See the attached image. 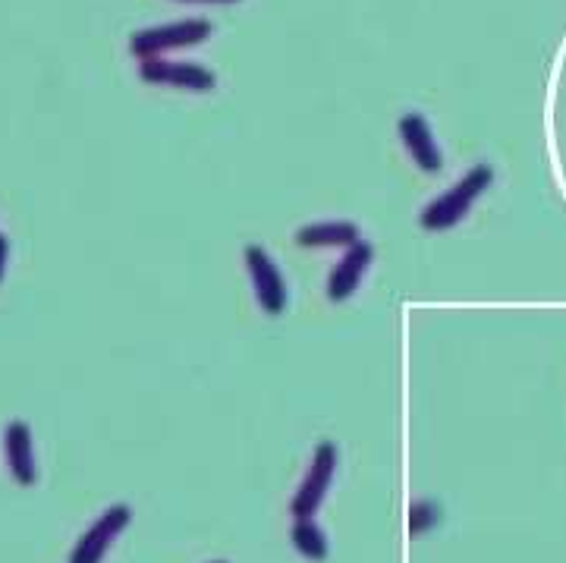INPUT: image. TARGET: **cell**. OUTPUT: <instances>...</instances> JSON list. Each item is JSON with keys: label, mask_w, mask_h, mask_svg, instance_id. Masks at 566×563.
<instances>
[{"label": "cell", "mask_w": 566, "mask_h": 563, "mask_svg": "<svg viewBox=\"0 0 566 563\" xmlns=\"http://www.w3.org/2000/svg\"><path fill=\"white\" fill-rule=\"evenodd\" d=\"M211 35V22L208 20H180L167 22V25H155V29H142L129 41V51L139 58V61H158L164 51H174V48H189V44H199Z\"/></svg>", "instance_id": "obj_2"}, {"label": "cell", "mask_w": 566, "mask_h": 563, "mask_svg": "<svg viewBox=\"0 0 566 563\" xmlns=\"http://www.w3.org/2000/svg\"><path fill=\"white\" fill-rule=\"evenodd\" d=\"M139 76L148 85H170V88H186V92H211L218 80L208 66L199 63H177V61H142Z\"/></svg>", "instance_id": "obj_6"}, {"label": "cell", "mask_w": 566, "mask_h": 563, "mask_svg": "<svg viewBox=\"0 0 566 563\" xmlns=\"http://www.w3.org/2000/svg\"><path fill=\"white\" fill-rule=\"evenodd\" d=\"M359 240V227L349 221H322V223H305L296 230V242L300 246H353Z\"/></svg>", "instance_id": "obj_10"}, {"label": "cell", "mask_w": 566, "mask_h": 563, "mask_svg": "<svg viewBox=\"0 0 566 563\" xmlns=\"http://www.w3.org/2000/svg\"><path fill=\"white\" fill-rule=\"evenodd\" d=\"M3 453L10 476L20 484H35L39 479V466H35V447H32V431L25 423H10L3 431Z\"/></svg>", "instance_id": "obj_9"}, {"label": "cell", "mask_w": 566, "mask_h": 563, "mask_svg": "<svg viewBox=\"0 0 566 563\" xmlns=\"http://www.w3.org/2000/svg\"><path fill=\"white\" fill-rule=\"evenodd\" d=\"M129 523H133V510L126 503L107 507L102 517L82 532V539L70 554V563H102L104 554L111 551V544L120 539Z\"/></svg>", "instance_id": "obj_4"}, {"label": "cell", "mask_w": 566, "mask_h": 563, "mask_svg": "<svg viewBox=\"0 0 566 563\" xmlns=\"http://www.w3.org/2000/svg\"><path fill=\"white\" fill-rule=\"evenodd\" d=\"M245 268H249V281L255 290V300L264 315L277 319L286 309V283H283L281 268L274 259L264 252L262 246H245Z\"/></svg>", "instance_id": "obj_5"}, {"label": "cell", "mask_w": 566, "mask_h": 563, "mask_svg": "<svg viewBox=\"0 0 566 563\" xmlns=\"http://www.w3.org/2000/svg\"><path fill=\"white\" fill-rule=\"evenodd\" d=\"M334 472H337V447L331 441H322L315 447L312 466H308L303 484L293 498V507H290L296 520H312L318 513V507L327 498V488L334 482Z\"/></svg>", "instance_id": "obj_3"}, {"label": "cell", "mask_w": 566, "mask_h": 563, "mask_svg": "<svg viewBox=\"0 0 566 563\" xmlns=\"http://www.w3.org/2000/svg\"><path fill=\"white\" fill-rule=\"evenodd\" d=\"M441 523V507L434 501H416L409 507V539H419Z\"/></svg>", "instance_id": "obj_12"}, {"label": "cell", "mask_w": 566, "mask_h": 563, "mask_svg": "<svg viewBox=\"0 0 566 563\" xmlns=\"http://www.w3.org/2000/svg\"><path fill=\"white\" fill-rule=\"evenodd\" d=\"M371 259H375V246L365 240H356L353 246H346L344 259L337 262V268L331 271L327 278V300L331 302H344L349 300L359 283H363L365 271L371 268Z\"/></svg>", "instance_id": "obj_7"}, {"label": "cell", "mask_w": 566, "mask_h": 563, "mask_svg": "<svg viewBox=\"0 0 566 563\" xmlns=\"http://www.w3.org/2000/svg\"><path fill=\"white\" fill-rule=\"evenodd\" d=\"M7 259H10V242L0 233V281H3V271H7Z\"/></svg>", "instance_id": "obj_13"}, {"label": "cell", "mask_w": 566, "mask_h": 563, "mask_svg": "<svg viewBox=\"0 0 566 563\" xmlns=\"http://www.w3.org/2000/svg\"><path fill=\"white\" fill-rule=\"evenodd\" d=\"M189 3H233V0H189Z\"/></svg>", "instance_id": "obj_14"}, {"label": "cell", "mask_w": 566, "mask_h": 563, "mask_svg": "<svg viewBox=\"0 0 566 563\" xmlns=\"http://www.w3.org/2000/svg\"><path fill=\"white\" fill-rule=\"evenodd\" d=\"M290 542H293V548L303 554L305 561L315 563H322L327 557V551H331L327 535H324V529L315 520H296L293 529H290Z\"/></svg>", "instance_id": "obj_11"}, {"label": "cell", "mask_w": 566, "mask_h": 563, "mask_svg": "<svg viewBox=\"0 0 566 563\" xmlns=\"http://www.w3.org/2000/svg\"><path fill=\"white\" fill-rule=\"evenodd\" d=\"M397 129H400V139H403L409 158L419 164L424 174H438L444 167L441 148H438L434 133H431V126H428L422 114H403Z\"/></svg>", "instance_id": "obj_8"}, {"label": "cell", "mask_w": 566, "mask_h": 563, "mask_svg": "<svg viewBox=\"0 0 566 563\" xmlns=\"http://www.w3.org/2000/svg\"><path fill=\"white\" fill-rule=\"evenodd\" d=\"M211 563H227V561H211Z\"/></svg>", "instance_id": "obj_15"}, {"label": "cell", "mask_w": 566, "mask_h": 563, "mask_svg": "<svg viewBox=\"0 0 566 563\" xmlns=\"http://www.w3.org/2000/svg\"><path fill=\"white\" fill-rule=\"evenodd\" d=\"M491 180H494V170L488 164H475L463 180L457 183V186H450L444 196H438L424 208L419 223L428 233H444L450 227H457L469 215V208L475 205V199L491 186Z\"/></svg>", "instance_id": "obj_1"}]
</instances>
